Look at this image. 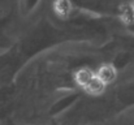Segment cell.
Segmentation results:
<instances>
[{
  "label": "cell",
  "mask_w": 134,
  "mask_h": 125,
  "mask_svg": "<svg viewBox=\"0 0 134 125\" xmlns=\"http://www.w3.org/2000/svg\"><path fill=\"white\" fill-rule=\"evenodd\" d=\"M95 74L98 76V78L103 83L108 85V83L113 82V81L116 80L117 72H116V68H115L112 64H103V65L98 69V73H95Z\"/></svg>",
  "instance_id": "6da1fadb"
},
{
  "label": "cell",
  "mask_w": 134,
  "mask_h": 125,
  "mask_svg": "<svg viewBox=\"0 0 134 125\" xmlns=\"http://www.w3.org/2000/svg\"><path fill=\"white\" fill-rule=\"evenodd\" d=\"M104 87H105V83H103L98 78L96 74H94V77H92L91 81L83 87V90H85L86 93H89V94H92V95H99V94H102V93L104 91Z\"/></svg>",
  "instance_id": "7a4b0ae2"
},
{
  "label": "cell",
  "mask_w": 134,
  "mask_h": 125,
  "mask_svg": "<svg viewBox=\"0 0 134 125\" xmlns=\"http://www.w3.org/2000/svg\"><path fill=\"white\" fill-rule=\"evenodd\" d=\"M94 74H95V73H92L90 69L82 68V69H80V70H77V72L74 73V81H76V83H77L78 86H81V87L83 89V87L91 81V78L94 77Z\"/></svg>",
  "instance_id": "3957f363"
},
{
  "label": "cell",
  "mask_w": 134,
  "mask_h": 125,
  "mask_svg": "<svg viewBox=\"0 0 134 125\" xmlns=\"http://www.w3.org/2000/svg\"><path fill=\"white\" fill-rule=\"evenodd\" d=\"M53 8L59 17L65 18L69 16V13L72 10V3H70V0H56Z\"/></svg>",
  "instance_id": "277c9868"
}]
</instances>
